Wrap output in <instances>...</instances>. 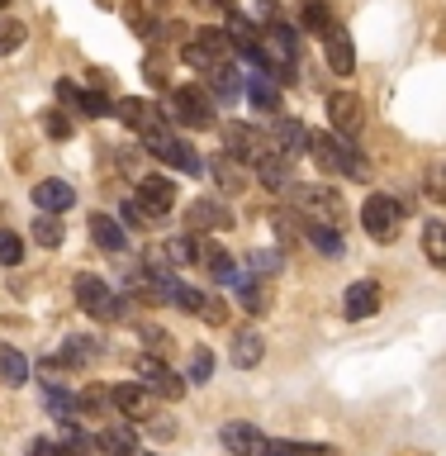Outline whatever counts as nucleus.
<instances>
[{"label": "nucleus", "instance_id": "1", "mask_svg": "<svg viewBox=\"0 0 446 456\" xmlns=\"http://www.w3.org/2000/svg\"><path fill=\"white\" fill-rule=\"evenodd\" d=\"M262 71H271L276 81L299 77V34L290 24H271L262 34Z\"/></svg>", "mask_w": 446, "mask_h": 456}, {"label": "nucleus", "instance_id": "2", "mask_svg": "<svg viewBox=\"0 0 446 456\" xmlns=\"http://www.w3.org/2000/svg\"><path fill=\"white\" fill-rule=\"evenodd\" d=\"M309 152L323 171H337V176H366V162L356 157V148L337 134H309Z\"/></svg>", "mask_w": 446, "mask_h": 456}, {"label": "nucleus", "instance_id": "3", "mask_svg": "<svg viewBox=\"0 0 446 456\" xmlns=\"http://www.w3.org/2000/svg\"><path fill=\"white\" fill-rule=\"evenodd\" d=\"M361 228H366L376 242H394L399 228H404V200H394V195H370L366 205H361Z\"/></svg>", "mask_w": 446, "mask_h": 456}, {"label": "nucleus", "instance_id": "4", "mask_svg": "<svg viewBox=\"0 0 446 456\" xmlns=\"http://www.w3.org/2000/svg\"><path fill=\"white\" fill-rule=\"evenodd\" d=\"M77 305L91 314V319H100V323L124 319V299L114 295L100 276H77Z\"/></svg>", "mask_w": 446, "mask_h": 456}, {"label": "nucleus", "instance_id": "5", "mask_svg": "<svg viewBox=\"0 0 446 456\" xmlns=\"http://www.w3.org/2000/svg\"><path fill=\"white\" fill-rule=\"evenodd\" d=\"M223 148H228V162H262V157L276 148L262 128H252V124H223Z\"/></svg>", "mask_w": 446, "mask_h": 456}, {"label": "nucleus", "instance_id": "6", "mask_svg": "<svg viewBox=\"0 0 446 456\" xmlns=\"http://www.w3.org/2000/svg\"><path fill=\"white\" fill-rule=\"evenodd\" d=\"M142 142H148V152H157L162 162H171L176 171H185V176H195L199 171V157H195V148H185V142L171 134V128L162 124V128H152V134H142Z\"/></svg>", "mask_w": 446, "mask_h": 456}, {"label": "nucleus", "instance_id": "7", "mask_svg": "<svg viewBox=\"0 0 446 456\" xmlns=\"http://www.w3.org/2000/svg\"><path fill=\"white\" fill-rule=\"evenodd\" d=\"M171 110H176V119L185 128H214V100L199 91V86H181V91L171 95Z\"/></svg>", "mask_w": 446, "mask_h": 456}, {"label": "nucleus", "instance_id": "8", "mask_svg": "<svg viewBox=\"0 0 446 456\" xmlns=\"http://www.w3.org/2000/svg\"><path fill=\"white\" fill-rule=\"evenodd\" d=\"M138 376H142V390H152V395H162V399H181V395H185V380L162 362V356H148V352H142V356H138Z\"/></svg>", "mask_w": 446, "mask_h": 456}, {"label": "nucleus", "instance_id": "9", "mask_svg": "<svg viewBox=\"0 0 446 456\" xmlns=\"http://www.w3.org/2000/svg\"><path fill=\"white\" fill-rule=\"evenodd\" d=\"M328 119H333L337 138H356L366 128V110H361V100H356L352 91H333L328 95Z\"/></svg>", "mask_w": 446, "mask_h": 456}, {"label": "nucleus", "instance_id": "10", "mask_svg": "<svg viewBox=\"0 0 446 456\" xmlns=\"http://www.w3.org/2000/svg\"><path fill=\"white\" fill-rule=\"evenodd\" d=\"M290 195H295V205L309 209L319 224H337L342 219V195L328 191V185H290Z\"/></svg>", "mask_w": 446, "mask_h": 456}, {"label": "nucleus", "instance_id": "11", "mask_svg": "<svg viewBox=\"0 0 446 456\" xmlns=\"http://www.w3.org/2000/svg\"><path fill=\"white\" fill-rule=\"evenodd\" d=\"M171 205H176V185H171L166 176H142L138 181V209L148 214V219L166 214Z\"/></svg>", "mask_w": 446, "mask_h": 456}, {"label": "nucleus", "instance_id": "12", "mask_svg": "<svg viewBox=\"0 0 446 456\" xmlns=\"http://www.w3.org/2000/svg\"><path fill=\"white\" fill-rule=\"evenodd\" d=\"M185 228H195V233H214V228H233V214H228L223 200H195V205L185 209Z\"/></svg>", "mask_w": 446, "mask_h": 456}, {"label": "nucleus", "instance_id": "13", "mask_svg": "<svg viewBox=\"0 0 446 456\" xmlns=\"http://www.w3.org/2000/svg\"><path fill=\"white\" fill-rule=\"evenodd\" d=\"M376 309H380V285H376V281H352L347 295H342V314H347L352 323H361V319H370Z\"/></svg>", "mask_w": 446, "mask_h": 456}, {"label": "nucleus", "instance_id": "14", "mask_svg": "<svg viewBox=\"0 0 446 456\" xmlns=\"http://www.w3.org/2000/svg\"><path fill=\"white\" fill-rule=\"evenodd\" d=\"M271 142H276V148L295 162L299 152H309V128L299 119H290V114H276V124H271Z\"/></svg>", "mask_w": 446, "mask_h": 456}, {"label": "nucleus", "instance_id": "15", "mask_svg": "<svg viewBox=\"0 0 446 456\" xmlns=\"http://www.w3.org/2000/svg\"><path fill=\"white\" fill-rule=\"evenodd\" d=\"M256 176H262V185H266V191H276V195H290V185H295L290 157H285L280 148H271L262 162H256Z\"/></svg>", "mask_w": 446, "mask_h": 456}, {"label": "nucleus", "instance_id": "16", "mask_svg": "<svg viewBox=\"0 0 446 456\" xmlns=\"http://www.w3.org/2000/svg\"><path fill=\"white\" fill-rule=\"evenodd\" d=\"M114 114H119V124H128L134 134H152V128H162V114H157L148 100H138V95H124L119 105H114Z\"/></svg>", "mask_w": 446, "mask_h": 456}, {"label": "nucleus", "instance_id": "17", "mask_svg": "<svg viewBox=\"0 0 446 456\" xmlns=\"http://www.w3.org/2000/svg\"><path fill=\"white\" fill-rule=\"evenodd\" d=\"M223 447L233 452V456H262L266 452V437H262V428H252V423H223Z\"/></svg>", "mask_w": 446, "mask_h": 456}, {"label": "nucleus", "instance_id": "18", "mask_svg": "<svg viewBox=\"0 0 446 456\" xmlns=\"http://www.w3.org/2000/svg\"><path fill=\"white\" fill-rule=\"evenodd\" d=\"M34 205H38L43 214H62V209L77 205V191H71L67 181L48 176V181H38V185H34Z\"/></svg>", "mask_w": 446, "mask_h": 456}, {"label": "nucleus", "instance_id": "19", "mask_svg": "<svg viewBox=\"0 0 446 456\" xmlns=\"http://www.w3.org/2000/svg\"><path fill=\"white\" fill-rule=\"evenodd\" d=\"M323 53H328V67H333L337 77H347V71L356 67V48H352L347 28H328V34H323Z\"/></svg>", "mask_w": 446, "mask_h": 456}, {"label": "nucleus", "instance_id": "20", "mask_svg": "<svg viewBox=\"0 0 446 456\" xmlns=\"http://www.w3.org/2000/svg\"><path fill=\"white\" fill-rule=\"evenodd\" d=\"M100 452L105 456H138V433L128 423H105L100 428Z\"/></svg>", "mask_w": 446, "mask_h": 456}, {"label": "nucleus", "instance_id": "21", "mask_svg": "<svg viewBox=\"0 0 446 456\" xmlns=\"http://www.w3.org/2000/svg\"><path fill=\"white\" fill-rule=\"evenodd\" d=\"M114 409L128 413V419H152V390H142V385H119V390H114Z\"/></svg>", "mask_w": 446, "mask_h": 456}, {"label": "nucleus", "instance_id": "22", "mask_svg": "<svg viewBox=\"0 0 446 456\" xmlns=\"http://www.w3.org/2000/svg\"><path fill=\"white\" fill-rule=\"evenodd\" d=\"M199 256H205V266H209V276H214V281L242 285V271H238V262H233V256H228L223 248H199Z\"/></svg>", "mask_w": 446, "mask_h": 456}, {"label": "nucleus", "instance_id": "23", "mask_svg": "<svg viewBox=\"0 0 446 456\" xmlns=\"http://www.w3.org/2000/svg\"><path fill=\"white\" fill-rule=\"evenodd\" d=\"M91 238L100 242L105 252H124L128 248V238H124V228L109 219V214H91Z\"/></svg>", "mask_w": 446, "mask_h": 456}, {"label": "nucleus", "instance_id": "24", "mask_svg": "<svg viewBox=\"0 0 446 456\" xmlns=\"http://www.w3.org/2000/svg\"><path fill=\"white\" fill-rule=\"evenodd\" d=\"M304 238L313 242V248H319L323 256H342V233L333 224H319V219H309L304 224Z\"/></svg>", "mask_w": 446, "mask_h": 456}, {"label": "nucleus", "instance_id": "25", "mask_svg": "<svg viewBox=\"0 0 446 456\" xmlns=\"http://www.w3.org/2000/svg\"><path fill=\"white\" fill-rule=\"evenodd\" d=\"M247 100H252L256 110H266V114H280V86L266 81V77H252L247 81Z\"/></svg>", "mask_w": 446, "mask_h": 456}, {"label": "nucleus", "instance_id": "26", "mask_svg": "<svg viewBox=\"0 0 446 456\" xmlns=\"http://www.w3.org/2000/svg\"><path fill=\"white\" fill-rule=\"evenodd\" d=\"M0 380H5V385H24V380H28L24 352H14L10 342H0Z\"/></svg>", "mask_w": 446, "mask_h": 456}, {"label": "nucleus", "instance_id": "27", "mask_svg": "<svg viewBox=\"0 0 446 456\" xmlns=\"http://www.w3.org/2000/svg\"><path fill=\"white\" fill-rule=\"evenodd\" d=\"M299 24L313 28V34H328V28H333V5H328V0H304V5H299Z\"/></svg>", "mask_w": 446, "mask_h": 456}, {"label": "nucleus", "instance_id": "28", "mask_svg": "<svg viewBox=\"0 0 446 456\" xmlns=\"http://www.w3.org/2000/svg\"><path fill=\"white\" fill-rule=\"evenodd\" d=\"M262 338H256V333H238L233 338V352H228V356H233V366H242V370H247V366H256V362H262Z\"/></svg>", "mask_w": 446, "mask_h": 456}, {"label": "nucleus", "instance_id": "29", "mask_svg": "<svg viewBox=\"0 0 446 456\" xmlns=\"http://www.w3.org/2000/svg\"><path fill=\"white\" fill-rule=\"evenodd\" d=\"M423 252H427V262L433 266H446V224H427L423 228Z\"/></svg>", "mask_w": 446, "mask_h": 456}, {"label": "nucleus", "instance_id": "30", "mask_svg": "<svg viewBox=\"0 0 446 456\" xmlns=\"http://www.w3.org/2000/svg\"><path fill=\"white\" fill-rule=\"evenodd\" d=\"M109 404H114L109 390H85L77 399V413H81V419H109Z\"/></svg>", "mask_w": 446, "mask_h": 456}, {"label": "nucleus", "instance_id": "31", "mask_svg": "<svg viewBox=\"0 0 446 456\" xmlns=\"http://www.w3.org/2000/svg\"><path fill=\"white\" fill-rule=\"evenodd\" d=\"M171 305L185 309V314H195V319H199V314H205V305H209V295H205V290H195V285H176Z\"/></svg>", "mask_w": 446, "mask_h": 456}, {"label": "nucleus", "instance_id": "32", "mask_svg": "<svg viewBox=\"0 0 446 456\" xmlns=\"http://www.w3.org/2000/svg\"><path fill=\"white\" fill-rule=\"evenodd\" d=\"M24 38H28V28H24L20 20H0V57L20 53V48H24Z\"/></svg>", "mask_w": 446, "mask_h": 456}, {"label": "nucleus", "instance_id": "33", "mask_svg": "<svg viewBox=\"0 0 446 456\" xmlns=\"http://www.w3.org/2000/svg\"><path fill=\"white\" fill-rule=\"evenodd\" d=\"M34 238L43 248H62V224H57V214H38L34 219Z\"/></svg>", "mask_w": 446, "mask_h": 456}, {"label": "nucleus", "instance_id": "34", "mask_svg": "<svg viewBox=\"0 0 446 456\" xmlns=\"http://www.w3.org/2000/svg\"><path fill=\"white\" fill-rule=\"evenodd\" d=\"M166 256H171V266H191L195 256H199V248H195V238H171L166 242Z\"/></svg>", "mask_w": 446, "mask_h": 456}, {"label": "nucleus", "instance_id": "35", "mask_svg": "<svg viewBox=\"0 0 446 456\" xmlns=\"http://www.w3.org/2000/svg\"><path fill=\"white\" fill-rule=\"evenodd\" d=\"M214 95H223V105L228 100H238V67L228 62L223 71H214Z\"/></svg>", "mask_w": 446, "mask_h": 456}, {"label": "nucleus", "instance_id": "36", "mask_svg": "<svg viewBox=\"0 0 446 456\" xmlns=\"http://www.w3.org/2000/svg\"><path fill=\"white\" fill-rule=\"evenodd\" d=\"M20 262H24V242L0 228V266H20Z\"/></svg>", "mask_w": 446, "mask_h": 456}, {"label": "nucleus", "instance_id": "37", "mask_svg": "<svg viewBox=\"0 0 446 456\" xmlns=\"http://www.w3.org/2000/svg\"><path fill=\"white\" fill-rule=\"evenodd\" d=\"M252 271H256V276H276V271H280V252L276 248H256L252 252Z\"/></svg>", "mask_w": 446, "mask_h": 456}, {"label": "nucleus", "instance_id": "38", "mask_svg": "<svg viewBox=\"0 0 446 456\" xmlns=\"http://www.w3.org/2000/svg\"><path fill=\"white\" fill-rule=\"evenodd\" d=\"M81 114L105 119V114H109V95H105V91H81Z\"/></svg>", "mask_w": 446, "mask_h": 456}, {"label": "nucleus", "instance_id": "39", "mask_svg": "<svg viewBox=\"0 0 446 456\" xmlns=\"http://www.w3.org/2000/svg\"><path fill=\"white\" fill-rule=\"evenodd\" d=\"M214 376V352L209 347H195V356H191V380L199 385V380H209Z\"/></svg>", "mask_w": 446, "mask_h": 456}, {"label": "nucleus", "instance_id": "40", "mask_svg": "<svg viewBox=\"0 0 446 456\" xmlns=\"http://www.w3.org/2000/svg\"><path fill=\"white\" fill-rule=\"evenodd\" d=\"M309 442H290V437H266V452L262 456H304Z\"/></svg>", "mask_w": 446, "mask_h": 456}, {"label": "nucleus", "instance_id": "41", "mask_svg": "<svg viewBox=\"0 0 446 456\" xmlns=\"http://www.w3.org/2000/svg\"><path fill=\"white\" fill-rule=\"evenodd\" d=\"M43 128H48V138H71V119L62 110H48L43 114Z\"/></svg>", "mask_w": 446, "mask_h": 456}, {"label": "nucleus", "instance_id": "42", "mask_svg": "<svg viewBox=\"0 0 446 456\" xmlns=\"http://www.w3.org/2000/svg\"><path fill=\"white\" fill-rule=\"evenodd\" d=\"M238 290H242V309H252V314H262V309H266V295H262V290H256V285H252V281H242V285H238Z\"/></svg>", "mask_w": 446, "mask_h": 456}, {"label": "nucleus", "instance_id": "43", "mask_svg": "<svg viewBox=\"0 0 446 456\" xmlns=\"http://www.w3.org/2000/svg\"><path fill=\"white\" fill-rule=\"evenodd\" d=\"M142 342L152 347V356H162V352L171 347V338L162 333V328H152V323H142Z\"/></svg>", "mask_w": 446, "mask_h": 456}, {"label": "nucleus", "instance_id": "44", "mask_svg": "<svg viewBox=\"0 0 446 456\" xmlns=\"http://www.w3.org/2000/svg\"><path fill=\"white\" fill-rule=\"evenodd\" d=\"M214 176H219V185H228V191H242L238 167H233V162H223V157H219V167H214Z\"/></svg>", "mask_w": 446, "mask_h": 456}, {"label": "nucleus", "instance_id": "45", "mask_svg": "<svg viewBox=\"0 0 446 456\" xmlns=\"http://www.w3.org/2000/svg\"><path fill=\"white\" fill-rule=\"evenodd\" d=\"M57 100H62L67 110H81V91L71 81H57Z\"/></svg>", "mask_w": 446, "mask_h": 456}, {"label": "nucleus", "instance_id": "46", "mask_svg": "<svg viewBox=\"0 0 446 456\" xmlns=\"http://www.w3.org/2000/svg\"><path fill=\"white\" fill-rule=\"evenodd\" d=\"M28 456H67V452L57 447V442H48V437H34L28 442Z\"/></svg>", "mask_w": 446, "mask_h": 456}, {"label": "nucleus", "instance_id": "47", "mask_svg": "<svg viewBox=\"0 0 446 456\" xmlns=\"http://www.w3.org/2000/svg\"><path fill=\"white\" fill-rule=\"evenodd\" d=\"M199 319H205V323H223V319H228V305H223V299H209Z\"/></svg>", "mask_w": 446, "mask_h": 456}, {"label": "nucleus", "instance_id": "48", "mask_svg": "<svg viewBox=\"0 0 446 456\" xmlns=\"http://www.w3.org/2000/svg\"><path fill=\"white\" fill-rule=\"evenodd\" d=\"M304 456H337L333 447H313V442H309V447H304Z\"/></svg>", "mask_w": 446, "mask_h": 456}, {"label": "nucleus", "instance_id": "49", "mask_svg": "<svg viewBox=\"0 0 446 456\" xmlns=\"http://www.w3.org/2000/svg\"><path fill=\"white\" fill-rule=\"evenodd\" d=\"M195 5H214V0H195Z\"/></svg>", "mask_w": 446, "mask_h": 456}, {"label": "nucleus", "instance_id": "50", "mask_svg": "<svg viewBox=\"0 0 446 456\" xmlns=\"http://www.w3.org/2000/svg\"><path fill=\"white\" fill-rule=\"evenodd\" d=\"M5 5H10V0H0V10H5Z\"/></svg>", "mask_w": 446, "mask_h": 456}]
</instances>
